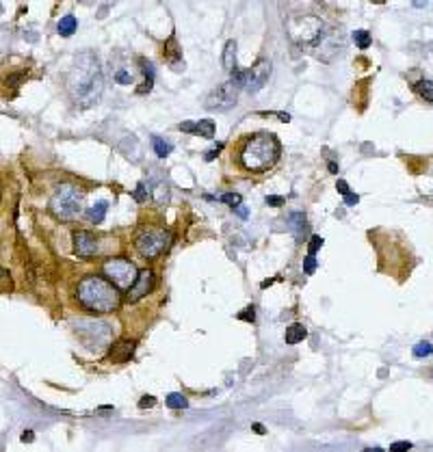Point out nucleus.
I'll return each instance as SVG.
<instances>
[{"label":"nucleus","mask_w":433,"mask_h":452,"mask_svg":"<svg viewBox=\"0 0 433 452\" xmlns=\"http://www.w3.org/2000/svg\"><path fill=\"white\" fill-rule=\"evenodd\" d=\"M67 89L78 108H91L100 102L104 91V76L100 69V61L93 54L85 52L74 61Z\"/></svg>","instance_id":"f257e3e1"},{"label":"nucleus","mask_w":433,"mask_h":452,"mask_svg":"<svg viewBox=\"0 0 433 452\" xmlns=\"http://www.w3.org/2000/svg\"><path fill=\"white\" fill-rule=\"evenodd\" d=\"M279 154H282V145L275 134L254 132L243 136L240 141L238 165L249 173H264L279 160Z\"/></svg>","instance_id":"f03ea898"},{"label":"nucleus","mask_w":433,"mask_h":452,"mask_svg":"<svg viewBox=\"0 0 433 452\" xmlns=\"http://www.w3.org/2000/svg\"><path fill=\"white\" fill-rule=\"evenodd\" d=\"M76 296L85 310L93 314H111L122 305V290L109 277L89 275L78 284Z\"/></svg>","instance_id":"7ed1b4c3"},{"label":"nucleus","mask_w":433,"mask_h":452,"mask_svg":"<svg viewBox=\"0 0 433 452\" xmlns=\"http://www.w3.org/2000/svg\"><path fill=\"white\" fill-rule=\"evenodd\" d=\"M83 210V191L76 184H61L50 199V212L59 221H74Z\"/></svg>","instance_id":"20e7f679"},{"label":"nucleus","mask_w":433,"mask_h":452,"mask_svg":"<svg viewBox=\"0 0 433 452\" xmlns=\"http://www.w3.org/2000/svg\"><path fill=\"white\" fill-rule=\"evenodd\" d=\"M171 232L165 228H154V225H148V228H141L134 236V249L141 257L146 260H154L160 253H165L171 245Z\"/></svg>","instance_id":"39448f33"},{"label":"nucleus","mask_w":433,"mask_h":452,"mask_svg":"<svg viewBox=\"0 0 433 452\" xmlns=\"http://www.w3.org/2000/svg\"><path fill=\"white\" fill-rule=\"evenodd\" d=\"M240 89H243V80H240V71L236 69L230 80H226L223 85H219L210 95H208L206 108H212V110H228V108H232L238 102Z\"/></svg>","instance_id":"423d86ee"},{"label":"nucleus","mask_w":433,"mask_h":452,"mask_svg":"<svg viewBox=\"0 0 433 452\" xmlns=\"http://www.w3.org/2000/svg\"><path fill=\"white\" fill-rule=\"evenodd\" d=\"M102 271L119 290H128L134 284L137 275H139V269L134 266V262L126 260V257H113V260H106V262H104V266H102Z\"/></svg>","instance_id":"0eeeda50"},{"label":"nucleus","mask_w":433,"mask_h":452,"mask_svg":"<svg viewBox=\"0 0 433 452\" xmlns=\"http://www.w3.org/2000/svg\"><path fill=\"white\" fill-rule=\"evenodd\" d=\"M288 35H291L295 42L312 46L316 44L320 35H323V22L314 15H306V18H295L288 22Z\"/></svg>","instance_id":"6e6552de"},{"label":"nucleus","mask_w":433,"mask_h":452,"mask_svg":"<svg viewBox=\"0 0 433 452\" xmlns=\"http://www.w3.org/2000/svg\"><path fill=\"white\" fill-rule=\"evenodd\" d=\"M271 78V61L269 59H258L249 69L240 71V80H243V89L249 93H258L260 89L269 83Z\"/></svg>","instance_id":"1a4fd4ad"},{"label":"nucleus","mask_w":433,"mask_h":452,"mask_svg":"<svg viewBox=\"0 0 433 452\" xmlns=\"http://www.w3.org/2000/svg\"><path fill=\"white\" fill-rule=\"evenodd\" d=\"M154 284H156L154 271H150V269L139 271V275H137V279H134V284H132L130 288H128L126 301H128V303H134V301H139V298L148 296V294L152 292V290H154Z\"/></svg>","instance_id":"9d476101"},{"label":"nucleus","mask_w":433,"mask_h":452,"mask_svg":"<svg viewBox=\"0 0 433 452\" xmlns=\"http://www.w3.org/2000/svg\"><path fill=\"white\" fill-rule=\"evenodd\" d=\"M71 238H74V253L78 257L89 260V257H93L95 253H98V240H95V236L91 232L76 230L74 234H71Z\"/></svg>","instance_id":"9b49d317"},{"label":"nucleus","mask_w":433,"mask_h":452,"mask_svg":"<svg viewBox=\"0 0 433 452\" xmlns=\"http://www.w3.org/2000/svg\"><path fill=\"white\" fill-rule=\"evenodd\" d=\"M134 349H137V342L134 340H117L109 351V357L115 361V364H126L130 361V357L134 355Z\"/></svg>","instance_id":"f8f14e48"},{"label":"nucleus","mask_w":433,"mask_h":452,"mask_svg":"<svg viewBox=\"0 0 433 452\" xmlns=\"http://www.w3.org/2000/svg\"><path fill=\"white\" fill-rule=\"evenodd\" d=\"M308 337V329L301 325V322H295V325H291L286 329V333H284V340H286V344H299V342H303Z\"/></svg>","instance_id":"ddd939ff"},{"label":"nucleus","mask_w":433,"mask_h":452,"mask_svg":"<svg viewBox=\"0 0 433 452\" xmlns=\"http://www.w3.org/2000/svg\"><path fill=\"white\" fill-rule=\"evenodd\" d=\"M223 67H226V71H230V74L236 71V42L234 39H230L226 48H223Z\"/></svg>","instance_id":"4468645a"},{"label":"nucleus","mask_w":433,"mask_h":452,"mask_svg":"<svg viewBox=\"0 0 433 452\" xmlns=\"http://www.w3.org/2000/svg\"><path fill=\"white\" fill-rule=\"evenodd\" d=\"M165 56H167V63H169L173 69H180L178 63H175V59H182V52H180V46H178V42H175L173 37L165 44Z\"/></svg>","instance_id":"2eb2a0df"},{"label":"nucleus","mask_w":433,"mask_h":452,"mask_svg":"<svg viewBox=\"0 0 433 452\" xmlns=\"http://www.w3.org/2000/svg\"><path fill=\"white\" fill-rule=\"evenodd\" d=\"M76 28H78V22H76L74 15H65V18H61L59 20V26H57V30H59L61 37H71V35L76 33Z\"/></svg>","instance_id":"dca6fc26"},{"label":"nucleus","mask_w":433,"mask_h":452,"mask_svg":"<svg viewBox=\"0 0 433 452\" xmlns=\"http://www.w3.org/2000/svg\"><path fill=\"white\" fill-rule=\"evenodd\" d=\"M106 208H109L106 201H98L95 206H91L89 210H87V216H89V221L95 223V225H100L104 221V216H106Z\"/></svg>","instance_id":"f3484780"},{"label":"nucleus","mask_w":433,"mask_h":452,"mask_svg":"<svg viewBox=\"0 0 433 452\" xmlns=\"http://www.w3.org/2000/svg\"><path fill=\"white\" fill-rule=\"evenodd\" d=\"M193 134H199L204 139H212L214 136V122L212 119H202V122H195Z\"/></svg>","instance_id":"a211bd4d"},{"label":"nucleus","mask_w":433,"mask_h":452,"mask_svg":"<svg viewBox=\"0 0 433 452\" xmlns=\"http://www.w3.org/2000/svg\"><path fill=\"white\" fill-rule=\"evenodd\" d=\"M414 91L418 93L424 102L433 104V83H431V80H418V83L414 85Z\"/></svg>","instance_id":"6ab92c4d"},{"label":"nucleus","mask_w":433,"mask_h":452,"mask_svg":"<svg viewBox=\"0 0 433 452\" xmlns=\"http://www.w3.org/2000/svg\"><path fill=\"white\" fill-rule=\"evenodd\" d=\"M351 39H353V44L359 48V50H366V48H371V44H373V37H371L368 30H353Z\"/></svg>","instance_id":"aec40b11"},{"label":"nucleus","mask_w":433,"mask_h":452,"mask_svg":"<svg viewBox=\"0 0 433 452\" xmlns=\"http://www.w3.org/2000/svg\"><path fill=\"white\" fill-rule=\"evenodd\" d=\"M165 402H167V407H169V409H187V407H189L187 396H182V394H178V392L169 394Z\"/></svg>","instance_id":"412c9836"},{"label":"nucleus","mask_w":433,"mask_h":452,"mask_svg":"<svg viewBox=\"0 0 433 452\" xmlns=\"http://www.w3.org/2000/svg\"><path fill=\"white\" fill-rule=\"evenodd\" d=\"M152 147H154V152H156L158 158H167V156L171 154V145L165 143L163 139H158V136H154V139H152Z\"/></svg>","instance_id":"4be33fe9"},{"label":"nucleus","mask_w":433,"mask_h":452,"mask_svg":"<svg viewBox=\"0 0 433 452\" xmlns=\"http://www.w3.org/2000/svg\"><path fill=\"white\" fill-rule=\"evenodd\" d=\"M414 357H418V359H422V357H429V355H433V344L431 342H418L414 346Z\"/></svg>","instance_id":"5701e85b"},{"label":"nucleus","mask_w":433,"mask_h":452,"mask_svg":"<svg viewBox=\"0 0 433 452\" xmlns=\"http://www.w3.org/2000/svg\"><path fill=\"white\" fill-rule=\"evenodd\" d=\"M221 201H223V204H228L232 210H234V208H238V206H240V201H243V199H240L238 193H226V195L221 197Z\"/></svg>","instance_id":"b1692460"},{"label":"nucleus","mask_w":433,"mask_h":452,"mask_svg":"<svg viewBox=\"0 0 433 452\" xmlns=\"http://www.w3.org/2000/svg\"><path fill=\"white\" fill-rule=\"evenodd\" d=\"M132 197H134V201H137V204H143V201L148 199V193H146V184H143V182H139V184H137V189H134V195H132Z\"/></svg>","instance_id":"393cba45"},{"label":"nucleus","mask_w":433,"mask_h":452,"mask_svg":"<svg viewBox=\"0 0 433 452\" xmlns=\"http://www.w3.org/2000/svg\"><path fill=\"white\" fill-rule=\"evenodd\" d=\"M314 271H316V257L312 253H308L306 262H303V273H306V275H312Z\"/></svg>","instance_id":"a878e982"},{"label":"nucleus","mask_w":433,"mask_h":452,"mask_svg":"<svg viewBox=\"0 0 433 452\" xmlns=\"http://www.w3.org/2000/svg\"><path fill=\"white\" fill-rule=\"evenodd\" d=\"M115 80H117L119 85H130L132 83V74L128 69H119L117 74H115Z\"/></svg>","instance_id":"bb28decb"},{"label":"nucleus","mask_w":433,"mask_h":452,"mask_svg":"<svg viewBox=\"0 0 433 452\" xmlns=\"http://www.w3.org/2000/svg\"><path fill=\"white\" fill-rule=\"evenodd\" d=\"M323 247V238L320 236H312L310 238V247H308V253H312V255H316V251Z\"/></svg>","instance_id":"cd10ccee"},{"label":"nucleus","mask_w":433,"mask_h":452,"mask_svg":"<svg viewBox=\"0 0 433 452\" xmlns=\"http://www.w3.org/2000/svg\"><path fill=\"white\" fill-rule=\"evenodd\" d=\"M154 405H156V398L154 396H148V394L139 400V407L141 409H150V407H154Z\"/></svg>","instance_id":"c85d7f7f"},{"label":"nucleus","mask_w":433,"mask_h":452,"mask_svg":"<svg viewBox=\"0 0 433 452\" xmlns=\"http://www.w3.org/2000/svg\"><path fill=\"white\" fill-rule=\"evenodd\" d=\"M238 318H240V320H251V322H254V320H256V310H254V308H247V310H243V312L238 314Z\"/></svg>","instance_id":"c756f323"},{"label":"nucleus","mask_w":433,"mask_h":452,"mask_svg":"<svg viewBox=\"0 0 433 452\" xmlns=\"http://www.w3.org/2000/svg\"><path fill=\"white\" fill-rule=\"evenodd\" d=\"M152 85H154V78H148L146 76V83L137 87V93H148V91H152Z\"/></svg>","instance_id":"7c9ffc66"},{"label":"nucleus","mask_w":433,"mask_h":452,"mask_svg":"<svg viewBox=\"0 0 433 452\" xmlns=\"http://www.w3.org/2000/svg\"><path fill=\"white\" fill-rule=\"evenodd\" d=\"M412 448V441H396V443H392L390 446V450L392 452H399V450H410Z\"/></svg>","instance_id":"2f4dec72"},{"label":"nucleus","mask_w":433,"mask_h":452,"mask_svg":"<svg viewBox=\"0 0 433 452\" xmlns=\"http://www.w3.org/2000/svg\"><path fill=\"white\" fill-rule=\"evenodd\" d=\"M336 191H338V193H340V195H342V197H344V195H349V193H351V189H349V184H347V182H344V180H338V182H336Z\"/></svg>","instance_id":"473e14b6"},{"label":"nucleus","mask_w":433,"mask_h":452,"mask_svg":"<svg viewBox=\"0 0 433 452\" xmlns=\"http://www.w3.org/2000/svg\"><path fill=\"white\" fill-rule=\"evenodd\" d=\"M178 128H180V130H182V132H189V134H193V128H195V122H182V124H180Z\"/></svg>","instance_id":"72a5a7b5"},{"label":"nucleus","mask_w":433,"mask_h":452,"mask_svg":"<svg viewBox=\"0 0 433 452\" xmlns=\"http://www.w3.org/2000/svg\"><path fill=\"white\" fill-rule=\"evenodd\" d=\"M219 149H221V143H219V145H216V147H214V149H210V152H206V154H204V158L208 160V163H210V160H214V158H216V154H219Z\"/></svg>","instance_id":"f704fd0d"},{"label":"nucleus","mask_w":433,"mask_h":452,"mask_svg":"<svg viewBox=\"0 0 433 452\" xmlns=\"http://www.w3.org/2000/svg\"><path fill=\"white\" fill-rule=\"evenodd\" d=\"M359 201V195H353V193H349V195H344V204L347 206H355Z\"/></svg>","instance_id":"c9c22d12"},{"label":"nucleus","mask_w":433,"mask_h":452,"mask_svg":"<svg viewBox=\"0 0 433 452\" xmlns=\"http://www.w3.org/2000/svg\"><path fill=\"white\" fill-rule=\"evenodd\" d=\"M267 204H269V206H275V208H279V206L284 204V197H275V195H273V197H267Z\"/></svg>","instance_id":"e433bc0d"},{"label":"nucleus","mask_w":433,"mask_h":452,"mask_svg":"<svg viewBox=\"0 0 433 452\" xmlns=\"http://www.w3.org/2000/svg\"><path fill=\"white\" fill-rule=\"evenodd\" d=\"M33 439H35V433H33V431H24V433H22V441H24V443H26V441L30 443Z\"/></svg>","instance_id":"4c0bfd02"},{"label":"nucleus","mask_w":433,"mask_h":452,"mask_svg":"<svg viewBox=\"0 0 433 452\" xmlns=\"http://www.w3.org/2000/svg\"><path fill=\"white\" fill-rule=\"evenodd\" d=\"M234 210L238 212V216H240V219H247V210H245L243 206H238V208H234Z\"/></svg>","instance_id":"58836bf2"},{"label":"nucleus","mask_w":433,"mask_h":452,"mask_svg":"<svg viewBox=\"0 0 433 452\" xmlns=\"http://www.w3.org/2000/svg\"><path fill=\"white\" fill-rule=\"evenodd\" d=\"M327 169H330L332 173H338V165H336V163H330V165H327Z\"/></svg>","instance_id":"ea45409f"},{"label":"nucleus","mask_w":433,"mask_h":452,"mask_svg":"<svg viewBox=\"0 0 433 452\" xmlns=\"http://www.w3.org/2000/svg\"><path fill=\"white\" fill-rule=\"evenodd\" d=\"M254 431H258V433H264V429H262L260 424H254Z\"/></svg>","instance_id":"a19ab883"},{"label":"nucleus","mask_w":433,"mask_h":452,"mask_svg":"<svg viewBox=\"0 0 433 452\" xmlns=\"http://www.w3.org/2000/svg\"><path fill=\"white\" fill-rule=\"evenodd\" d=\"M3 277H7V271H5V269H0V279H3Z\"/></svg>","instance_id":"79ce46f5"},{"label":"nucleus","mask_w":433,"mask_h":452,"mask_svg":"<svg viewBox=\"0 0 433 452\" xmlns=\"http://www.w3.org/2000/svg\"><path fill=\"white\" fill-rule=\"evenodd\" d=\"M424 3H427V0H424ZM424 3H422V0H416V7H422Z\"/></svg>","instance_id":"37998d69"},{"label":"nucleus","mask_w":433,"mask_h":452,"mask_svg":"<svg viewBox=\"0 0 433 452\" xmlns=\"http://www.w3.org/2000/svg\"><path fill=\"white\" fill-rule=\"evenodd\" d=\"M373 3H375V5H383V3H386V0H373Z\"/></svg>","instance_id":"c03bdc74"}]
</instances>
